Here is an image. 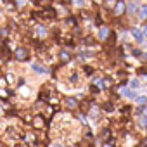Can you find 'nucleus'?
Wrapping results in <instances>:
<instances>
[{"mask_svg": "<svg viewBox=\"0 0 147 147\" xmlns=\"http://www.w3.org/2000/svg\"><path fill=\"white\" fill-rule=\"evenodd\" d=\"M125 9H126V2L125 0H116V4H114V7H113V16H121L123 12H125Z\"/></svg>", "mask_w": 147, "mask_h": 147, "instance_id": "f257e3e1", "label": "nucleus"}, {"mask_svg": "<svg viewBox=\"0 0 147 147\" xmlns=\"http://www.w3.org/2000/svg\"><path fill=\"white\" fill-rule=\"evenodd\" d=\"M14 57H16V61H26L30 57V50L24 49V47H19V49H16Z\"/></svg>", "mask_w": 147, "mask_h": 147, "instance_id": "f03ea898", "label": "nucleus"}, {"mask_svg": "<svg viewBox=\"0 0 147 147\" xmlns=\"http://www.w3.org/2000/svg\"><path fill=\"white\" fill-rule=\"evenodd\" d=\"M137 11H138V2L131 0V2H128V4H126V9H125V12H126V14L133 16V14H137Z\"/></svg>", "mask_w": 147, "mask_h": 147, "instance_id": "7ed1b4c3", "label": "nucleus"}, {"mask_svg": "<svg viewBox=\"0 0 147 147\" xmlns=\"http://www.w3.org/2000/svg\"><path fill=\"white\" fill-rule=\"evenodd\" d=\"M109 35H111V30H109V28H106V26H100V28H99V33H97L99 40L106 42V40L109 38Z\"/></svg>", "mask_w": 147, "mask_h": 147, "instance_id": "20e7f679", "label": "nucleus"}, {"mask_svg": "<svg viewBox=\"0 0 147 147\" xmlns=\"http://www.w3.org/2000/svg\"><path fill=\"white\" fill-rule=\"evenodd\" d=\"M130 33H131V36H133V40H135V42L144 43V35H142V30H138V28H131V30H130Z\"/></svg>", "mask_w": 147, "mask_h": 147, "instance_id": "39448f33", "label": "nucleus"}, {"mask_svg": "<svg viewBox=\"0 0 147 147\" xmlns=\"http://www.w3.org/2000/svg\"><path fill=\"white\" fill-rule=\"evenodd\" d=\"M31 69H33L35 73H38V75H47V73H49L47 66H43V64H38V62L31 64Z\"/></svg>", "mask_w": 147, "mask_h": 147, "instance_id": "423d86ee", "label": "nucleus"}, {"mask_svg": "<svg viewBox=\"0 0 147 147\" xmlns=\"http://www.w3.org/2000/svg\"><path fill=\"white\" fill-rule=\"evenodd\" d=\"M137 18H138L140 21H147V4H145V5H138Z\"/></svg>", "mask_w": 147, "mask_h": 147, "instance_id": "0eeeda50", "label": "nucleus"}, {"mask_svg": "<svg viewBox=\"0 0 147 147\" xmlns=\"http://www.w3.org/2000/svg\"><path fill=\"white\" fill-rule=\"evenodd\" d=\"M121 95L123 97H128V99H135L137 97V92L131 90V88H121Z\"/></svg>", "mask_w": 147, "mask_h": 147, "instance_id": "6e6552de", "label": "nucleus"}, {"mask_svg": "<svg viewBox=\"0 0 147 147\" xmlns=\"http://www.w3.org/2000/svg\"><path fill=\"white\" fill-rule=\"evenodd\" d=\"M66 106H67L69 109H76V107H78V100L73 99V97H67V99H66Z\"/></svg>", "mask_w": 147, "mask_h": 147, "instance_id": "1a4fd4ad", "label": "nucleus"}, {"mask_svg": "<svg viewBox=\"0 0 147 147\" xmlns=\"http://www.w3.org/2000/svg\"><path fill=\"white\" fill-rule=\"evenodd\" d=\"M59 59H61L62 62H67V61H71V54H69L67 50H61V52H59Z\"/></svg>", "mask_w": 147, "mask_h": 147, "instance_id": "9d476101", "label": "nucleus"}, {"mask_svg": "<svg viewBox=\"0 0 147 147\" xmlns=\"http://www.w3.org/2000/svg\"><path fill=\"white\" fill-rule=\"evenodd\" d=\"M35 35H36V36H40V38H45V36H47V30H45L43 26H36Z\"/></svg>", "mask_w": 147, "mask_h": 147, "instance_id": "9b49d317", "label": "nucleus"}, {"mask_svg": "<svg viewBox=\"0 0 147 147\" xmlns=\"http://www.w3.org/2000/svg\"><path fill=\"white\" fill-rule=\"evenodd\" d=\"M138 126L140 128H147V118L145 116H140L138 118Z\"/></svg>", "mask_w": 147, "mask_h": 147, "instance_id": "f8f14e48", "label": "nucleus"}, {"mask_svg": "<svg viewBox=\"0 0 147 147\" xmlns=\"http://www.w3.org/2000/svg\"><path fill=\"white\" fill-rule=\"evenodd\" d=\"M137 99V104L138 106H144V104H147V97H144V95H140V97H135Z\"/></svg>", "mask_w": 147, "mask_h": 147, "instance_id": "ddd939ff", "label": "nucleus"}, {"mask_svg": "<svg viewBox=\"0 0 147 147\" xmlns=\"http://www.w3.org/2000/svg\"><path fill=\"white\" fill-rule=\"evenodd\" d=\"M66 24L75 26V24H76V18H73V16H71V18H67V19H66Z\"/></svg>", "mask_w": 147, "mask_h": 147, "instance_id": "4468645a", "label": "nucleus"}, {"mask_svg": "<svg viewBox=\"0 0 147 147\" xmlns=\"http://www.w3.org/2000/svg\"><path fill=\"white\" fill-rule=\"evenodd\" d=\"M73 4H75L76 7H82V5H85V0H71Z\"/></svg>", "mask_w": 147, "mask_h": 147, "instance_id": "2eb2a0df", "label": "nucleus"}, {"mask_svg": "<svg viewBox=\"0 0 147 147\" xmlns=\"http://www.w3.org/2000/svg\"><path fill=\"white\" fill-rule=\"evenodd\" d=\"M138 85H140V82H138V80H131V82H130V87H131V88H137Z\"/></svg>", "mask_w": 147, "mask_h": 147, "instance_id": "dca6fc26", "label": "nucleus"}, {"mask_svg": "<svg viewBox=\"0 0 147 147\" xmlns=\"http://www.w3.org/2000/svg\"><path fill=\"white\" fill-rule=\"evenodd\" d=\"M140 30H142V35H144V38H147V24H144Z\"/></svg>", "mask_w": 147, "mask_h": 147, "instance_id": "f3484780", "label": "nucleus"}, {"mask_svg": "<svg viewBox=\"0 0 147 147\" xmlns=\"http://www.w3.org/2000/svg\"><path fill=\"white\" fill-rule=\"evenodd\" d=\"M14 2H16L18 5H24V4H26V0H14Z\"/></svg>", "mask_w": 147, "mask_h": 147, "instance_id": "a211bd4d", "label": "nucleus"}, {"mask_svg": "<svg viewBox=\"0 0 147 147\" xmlns=\"http://www.w3.org/2000/svg\"><path fill=\"white\" fill-rule=\"evenodd\" d=\"M142 116H145V118H147V107H142Z\"/></svg>", "mask_w": 147, "mask_h": 147, "instance_id": "6ab92c4d", "label": "nucleus"}, {"mask_svg": "<svg viewBox=\"0 0 147 147\" xmlns=\"http://www.w3.org/2000/svg\"><path fill=\"white\" fill-rule=\"evenodd\" d=\"M144 145H145V147H147V138H145V140H144Z\"/></svg>", "mask_w": 147, "mask_h": 147, "instance_id": "aec40b11", "label": "nucleus"}, {"mask_svg": "<svg viewBox=\"0 0 147 147\" xmlns=\"http://www.w3.org/2000/svg\"><path fill=\"white\" fill-rule=\"evenodd\" d=\"M135 2H142V0H135Z\"/></svg>", "mask_w": 147, "mask_h": 147, "instance_id": "412c9836", "label": "nucleus"}, {"mask_svg": "<svg viewBox=\"0 0 147 147\" xmlns=\"http://www.w3.org/2000/svg\"><path fill=\"white\" fill-rule=\"evenodd\" d=\"M145 55H147V54H145Z\"/></svg>", "mask_w": 147, "mask_h": 147, "instance_id": "4be33fe9", "label": "nucleus"}]
</instances>
